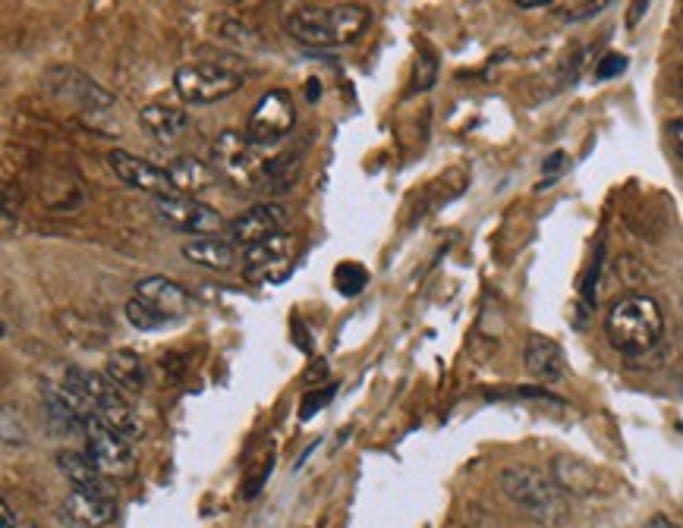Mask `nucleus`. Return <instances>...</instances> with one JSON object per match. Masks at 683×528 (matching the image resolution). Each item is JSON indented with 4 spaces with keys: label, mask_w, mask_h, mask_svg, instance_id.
Instances as JSON below:
<instances>
[{
    "label": "nucleus",
    "mask_w": 683,
    "mask_h": 528,
    "mask_svg": "<svg viewBox=\"0 0 683 528\" xmlns=\"http://www.w3.org/2000/svg\"><path fill=\"white\" fill-rule=\"evenodd\" d=\"M372 26V10L359 3H337V7H315L303 3L284 17L287 36H294L299 44L309 48H334V44H353L356 38Z\"/></svg>",
    "instance_id": "1"
},
{
    "label": "nucleus",
    "mask_w": 683,
    "mask_h": 528,
    "mask_svg": "<svg viewBox=\"0 0 683 528\" xmlns=\"http://www.w3.org/2000/svg\"><path fill=\"white\" fill-rule=\"evenodd\" d=\"M605 333H608V343L614 349H621L627 356H640L662 340L665 318H662V309L652 296L630 292L611 306L608 318H605Z\"/></svg>",
    "instance_id": "2"
},
{
    "label": "nucleus",
    "mask_w": 683,
    "mask_h": 528,
    "mask_svg": "<svg viewBox=\"0 0 683 528\" xmlns=\"http://www.w3.org/2000/svg\"><path fill=\"white\" fill-rule=\"evenodd\" d=\"M501 488L504 494L523 507L526 512H533L536 519H554L561 512V488L552 475L538 472L533 466H511L501 475Z\"/></svg>",
    "instance_id": "3"
},
{
    "label": "nucleus",
    "mask_w": 683,
    "mask_h": 528,
    "mask_svg": "<svg viewBox=\"0 0 683 528\" xmlns=\"http://www.w3.org/2000/svg\"><path fill=\"white\" fill-rule=\"evenodd\" d=\"M242 73L218 63H186L174 73V89L186 104H215L242 89Z\"/></svg>",
    "instance_id": "4"
},
{
    "label": "nucleus",
    "mask_w": 683,
    "mask_h": 528,
    "mask_svg": "<svg viewBox=\"0 0 683 528\" xmlns=\"http://www.w3.org/2000/svg\"><path fill=\"white\" fill-rule=\"evenodd\" d=\"M256 151H259V148L246 139V132H234V129H230V132H221V136L215 139V148H211L215 170H218L221 177H227L234 186H240V189H261V182H265V165H261Z\"/></svg>",
    "instance_id": "5"
},
{
    "label": "nucleus",
    "mask_w": 683,
    "mask_h": 528,
    "mask_svg": "<svg viewBox=\"0 0 683 528\" xmlns=\"http://www.w3.org/2000/svg\"><path fill=\"white\" fill-rule=\"evenodd\" d=\"M296 127V108L294 98L284 89H271L261 94L259 104L253 108L246 120V139L256 148H271L284 142Z\"/></svg>",
    "instance_id": "6"
},
{
    "label": "nucleus",
    "mask_w": 683,
    "mask_h": 528,
    "mask_svg": "<svg viewBox=\"0 0 683 528\" xmlns=\"http://www.w3.org/2000/svg\"><path fill=\"white\" fill-rule=\"evenodd\" d=\"M82 435H86V444H89L86 454L92 456L95 466L108 478H130L136 472V447H132V440L127 435L113 431L98 419L86 421Z\"/></svg>",
    "instance_id": "7"
},
{
    "label": "nucleus",
    "mask_w": 683,
    "mask_h": 528,
    "mask_svg": "<svg viewBox=\"0 0 683 528\" xmlns=\"http://www.w3.org/2000/svg\"><path fill=\"white\" fill-rule=\"evenodd\" d=\"M155 211L167 227L196 239L221 237L230 230V223L224 220L221 211L199 199H155Z\"/></svg>",
    "instance_id": "8"
},
{
    "label": "nucleus",
    "mask_w": 683,
    "mask_h": 528,
    "mask_svg": "<svg viewBox=\"0 0 683 528\" xmlns=\"http://www.w3.org/2000/svg\"><path fill=\"white\" fill-rule=\"evenodd\" d=\"M296 261V239L290 233H280L242 249V273L256 283H280L287 273L294 271Z\"/></svg>",
    "instance_id": "9"
},
{
    "label": "nucleus",
    "mask_w": 683,
    "mask_h": 528,
    "mask_svg": "<svg viewBox=\"0 0 683 528\" xmlns=\"http://www.w3.org/2000/svg\"><path fill=\"white\" fill-rule=\"evenodd\" d=\"M284 223H287V211L275 205V201H259L253 208H246L240 218L230 220V230L227 237L230 242H237L240 249H253L265 239L280 237L284 233Z\"/></svg>",
    "instance_id": "10"
},
{
    "label": "nucleus",
    "mask_w": 683,
    "mask_h": 528,
    "mask_svg": "<svg viewBox=\"0 0 683 528\" xmlns=\"http://www.w3.org/2000/svg\"><path fill=\"white\" fill-rule=\"evenodd\" d=\"M108 165H111V170L120 180L132 186V189H139V192H148L155 199H180L174 182L167 177V170L148 165V161L136 158V155L123 151V148H113L111 155H108Z\"/></svg>",
    "instance_id": "11"
},
{
    "label": "nucleus",
    "mask_w": 683,
    "mask_h": 528,
    "mask_svg": "<svg viewBox=\"0 0 683 528\" xmlns=\"http://www.w3.org/2000/svg\"><path fill=\"white\" fill-rule=\"evenodd\" d=\"M57 516L67 528H108L117 519V497L73 488L60 504Z\"/></svg>",
    "instance_id": "12"
},
{
    "label": "nucleus",
    "mask_w": 683,
    "mask_h": 528,
    "mask_svg": "<svg viewBox=\"0 0 683 528\" xmlns=\"http://www.w3.org/2000/svg\"><path fill=\"white\" fill-rule=\"evenodd\" d=\"M136 299L146 302L148 309H155L161 318L174 321V325L184 321L189 309H192L189 292L180 283L167 280V277H146V280H139L136 283Z\"/></svg>",
    "instance_id": "13"
},
{
    "label": "nucleus",
    "mask_w": 683,
    "mask_h": 528,
    "mask_svg": "<svg viewBox=\"0 0 683 528\" xmlns=\"http://www.w3.org/2000/svg\"><path fill=\"white\" fill-rule=\"evenodd\" d=\"M51 89L63 98H70L76 104H82L86 110H98V108H113V94L101 89L98 82H92L86 73H79L73 67H57L51 73Z\"/></svg>",
    "instance_id": "14"
},
{
    "label": "nucleus",
    "mask_w": 683,
    "mask_h": 528,
    "mask_svg": "<svg viewBox=\"0 0 683 528\" xmlns=\"http://www.w3.org/2000/svg\"><path fill=\"white\" fill-rule=\"evenodd\" d=\"M167 177H170L180 199H199L202 192H208V189L218 182V170L202 165V161L192 158V155H184V158H174V161L167 165Z\"/></svg>",
    "instance_id": "15"
},
{
    "label": "nucleus",
    "mask_w": 683,
    "mask_h": 528,
    "mask_svg": "<svg viewBox=\"0 0 683 528\" xmlns=\"http://www.w3.org/2000/svg\"><path fill=\"white\" fill-rule=\"evenodd\" d=\"M57 469L60 475L73 485L76 491H98V494H113L108 485V475L101 472L92 462L89 454H76V450H60L57 454Z\"/></svg>",
    "instance_id": "16"
},
{
    "label": "nucleus",
    "mask_w": 683,
    "mask_h": 528,
    "mask_svg": "<svg viewBox=\"0 0 683 528\" xmlns=\"http://www.w3.org/2000/svg\"><path fill=\"white\" fill-rule=\"evenodd\" d=\"M523 362H526L529 375H533L536 381L545 383L561 381V378H564V368H567L561 347H557L554 340H548V337H529L526 352H523Z\"/></svg>",
    "instance_id": "17"
},
{
    "label": "nucleus",
    "mask_w": 683,
    "mask_h": 528,
    "mask_svg": "<svg viewBox=\"0 0 683 528\" xmlns=\"http://www.w3.org/2000/svg\"><path fill=\"white\" fill-rule=\"evenodd\" d=\"M105 378L123 393H139L148 383V368L142 362V356H136L132 349H117V352L108 356Z\"/></svg>",
    "instance_id": "18"
},
{
    "label": "nucleus",
    "mask_w": 683,
    "mask_h": 528,
    "mask_svg": "<svg viewBox=\"0 0 683 528\" xmlns=\"http://www.w3.org/2000/svg\"><path fill=\"white\" fill-rule=\"evenodd\" d=\"M184 258L208 271H230L237 265V246L221 237L192 239L184 246Z\"/></svg>",
    "instance_id": "19"
},
{
    "label": "nucleus",
    "mask_w": 683,
    "mask_h": 528,
    "mask_svg": "<svg viewBox=\"0 0 683 528\" xmlns=\"http://www.w3.org/2000/svg\"><path fill=\"white\" fill-rule=\"evenodd\" d=\"M139 123H142L161 146H170V142H177L186 129H189V117H186V110L180 108L151 104V108H146L139 113Z\"/></svg>",
    "instance_id": "20"
},
{
    "label": "nucleus",
    "mask_w": 683,
    "mask_h": 528,
    "mask_svg": "<svg viewBox=\"0 0 683 528\" xmlns=\"http://www.w3.org/2000/svg\"><path fill=\"white\" fill-rule=\"evenodd\" d=\"M552 478L557 481V488H561V491L590 494L592 488H595V472H592L586 462H580V459H571V456H561V459H554Z\"/></svg>",
    "instance_id": "21"
},
{
    "label": "nucleus",
    "mask_w": 683,
    "mask_h": 528,
    "mask_svg": "<svg viewBox=\"0 0 683 528\" xmlns=\"http://www.w3.org/2000/svg\"><path fill=\"white\" fill-rule=\"evenodd\" d=\"M334 283H337L340 296L353 299V296H359V292L366 290L369 273H366L363 265H356V261H344V265H337V271H334Z\"/></svg>",
    "instance_id": "22"
},
{
    "label": "nucleus",
    "mask_w": 683,
    "mask_h": 528,
    "mask_svg": "<svg viewBox=\"0 0 683 528\" xmlns=\"http://www.w3.org/2000/svg\"><path fill=\"white\" fill-rule=\"evenodd\" d=\"M127 318H130L132 328H139V330H165L174 325V321L161 318V315H158L155 309H148L146 302H139V299H132L130 306H127Z\"/></svg>",
    "instance_id": "23"
},
{
    "label": "nucleus",
    "mask_w": 683,
    "mask_h": 528,
    "mask_svg": "<svg viewBox=\"0 0 683 528\" xmlns=\"http://www.w3.org/2000/svg\"><path fill=\"white\" fill-rule=\"evenodd\" d=\"M271 469H275V456H268V459H265V462L259 466V472L242 481L240 500H246V504H249V500H256V497L261 494V488L268 485V478H271Z\"/></svg>",
    "instance_id": "24"
},
{
    "label": "nucleus",
    "mask_w": 683,
    "mask_h": 528,
    "mask_svg": "<svg viewBox=\"0 0 683 528\" xmlns=\"http://www.w3.org/2000/svg\"><path fill=\"white\" fill-rule=\"evenodd\" d=\"M334 383H328V387H321V390H309L306 397H303V406H299V419L309 421L318 412V409H325L328 402L334 400Z\"/></svg>",
    "instance_id": "25"
},
{
    "label": "nucleus",
    "mask_w": 683,
    "mask_h": 528,
    "mask_svg": "<svg viewBox=\"0 0 683 528\" xmlns=\"http://www.w3.org/2000/svg\"><path fill=\"white\" fill-rule=\"evenodd\" d=\"M627 70V57L624 54H608L602 63H598V70H595V76L598 79H614V76H621Z\"/></svg>",
    "instance_id": "26"
},
{
    "label": "nucleus",
    "mask_w": 683,
    "mask_h": 528,
    "mask_svg": "<svg viewBox=\"0 0 683 528\" xmlns=\"http://www.w3.org/2000/svg\"><path fill=\"white\" fill-rule=\"evenodd\" d=\"M608 3H564V7H557L561 13H567V19H590L595 17V13H602Z\"/></svg>",
    "instance_id": "27"
},
{
    "label": "nucleus",
    "mask_w": 683,
    "mask_h": 528,
    "mask_svg": "<svg viewBox=\"0 0 683 528\" xmlns=\"http://www.w3.org/2000/svg\"><path fill=\"white\" fill-rule=\"evenodd\" d=\"M432 79H435V60L425 57L423 63H416V86H419V89H428Z\"/></svg>",
    "instance_id": "28"
},
{
    "label": "nucleus",
    "mask_w": 683,
    "mask_h": 528,
    "mask_svg": "<svg viewBox=\"0 0 683 528\" xmlns=\"http://www.w3.org/2000/svg\"><path fill=\"white\" fill-rule=\"evenodd\" d=\"M643 528H681V526H677L674 519H667V516H652Z\"/></svg>",
    "instance_id": "29"
},
{
    "label": "nucleus",
    "mask_w": 683,
    "mask_h": 528,
    "mask_svg": "<svg viewBox=\"0 0 683 528\" xmlns=\"http://www.w3.org/2000/svg\"><path fill=\"white\" fill-rule=\"evenodd\" d=\"M0 512H3V528H19L17 516H13V510H10V504H7V500H0Z\"/></svg>",
    "instance_id": "30"
},
{
    "label": "nucleus",
    "mask_w": 683,
    "mask_h": 528,
    "mask_svg": "<svg viewBox=\"0 0 683 528\" xmlns=\"http://www.w3.org/2000/svg\"><path fill=\"white\" fill-rule=\"evenodd\" d=\"M671 136H674V148H677V155L683 158V120H677V123L671 127Z\"/></svg>",
    "instance_id": "31"
},
{
    "label": "nucleus",
    "mask_w": 683,
    "mask_h": 528,
    "mask_svg": "<svg viewBox=\"0 0 683 528\" xmlns=\"http://www.w3.org/2000/svg\"><path fill=\"white\" fill-rule=\"evenodd\" d=\"M306 94H309V101H315V98H318V94H321V82H315V79H309V82H306Z\"/></svg>",
    "instance_id": "32"
}]
</instances>
